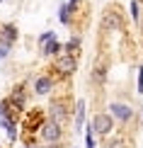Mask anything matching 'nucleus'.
Listing matches in <instances>:
<instances>
[{"instance_id":"nucleus-1","label":"nucleus","mask_w":143,"mask_h":148,"mask_svg":"<svg viewBox=\"0 0 143 148\" xmlns=\"http://www.w3.org/2000/svg\"><path fill=\"white\" fill-rule=\"evenodd\" d=\"M92 131L99 134V136H107V134L114 129V116L112 114H95V119L90 121Z\"/></svg>"},{"instance_id":"nucleus-2","label":"nucleus","mask_w":143,"mask_h":148,"mask_svg":"<svg viewBox=\"0 0 143 148\" xmlns=\"http://www.w3.org/2000/svg\"><path fill=\"white\" fill-rule=\"evenodd\" d=\"M78 68V61L75 56H70V53H61L58 58H56V71L61 73V75H73Z\"/></svg>"},{"instance_id":"nucleus-3","label":"nucleus","mask_w":143,"mask_h":148,"mask_svg":"<svg viewBox=\"0 0 143 148\" xmlns=\"http://www.w3.org/2000/svg\"><path fill=\"white\" fill-rule=\"evenodd\" d=\"M41 138L49 141V143H56V141L61 138V124H56V121L41 124Z\"/></svg>"},{"instance_id":"nucleus-4","label":"nucleus","mask_w":143,"mask_h":148,"mask_svg":"<svg viewBox=\"0 0 143 148\" xmlns=\"http://www.w3.org/2000/svg\"><path fill=\"white\" fill-rule=\"evenodd\" d=\"M15 41H17V27L0 24V46H12Z\"/></svg>"},{"instance_id":"nucleus-5","label":"nucleus","mask_w":143,"mask_h":148,"mask_svg":"<svg viewBox=\"0 0 143 148\" xmlns=\"http://www.w3.org/2000/svg\"><path fill=\"white\" fill-rule=\"evenodd\" d=\"M109 109H112V116H114V119H119V121H129V119L133 116V109L126 107V104H121V102H112Z\"/></svg>"},{"instance_id":"nucleus-6","label":"nucleus","mask_w":143,"mask_h":148,"mask_svg":"<svg viewBox=\"0 0 143 148\" xmlns=\"http://www.w3.org/2000/svg\"><path fill=\"white\" fill-rule=\"evenodd\" d=\"M49 114H51V121H56V124H61V126H63L66 119H68V112H66L63 102H53L51 107H49Z\"/></svg>"},{"instance_id":"nucleus-7","label":"nucleus","mask_w":143,"mask_h":148,"mask_svg":"<svg viewBox=\"0 0 143 148\" xmlns=\"http://www.w3.org/2000/svg\"><path fill=\"white\" fill-rule=\"evenodd\" d=\"M121 27V17L116 10H107L102 17V29H119Z\"/></svg>"},{"instance_id":"nucleus-8","label":"nucleus","mask_w":143,"mask_h":148,"mask_svg":"<svg viewBox=\"0 0 143 148\" xmlns=\"http://www.w3.org/2000/svg\"><path fill=\"white\" fill-rule=\"evenodd\" d=\"M53 88V80L49 78V75H39L34 80V90H36V95H49Z\"/></svg>"},{"instance_id":"nucleus-9","label":"nucleus","mask_w":143,"mask_h":148,"mask_svg":"<svg viewBox=\"0 0 143 148\" xmlns=\"http://www.w3.org/2000/svg\"><path fill=\"white\" fill-rule=\"evenodd\" d=\"M0 124H3L5 129H8V136H10V141H15V138H17L15 124H12V121H10V116H3V119H0Z\"/></svg>"},{"instance_id":"nucleus-10","label":"nucleus","mask_w":143,"mask_h":148,"mask_svg":"<svg viewBox=\"0 0 143 148\" xmlns=\"http://www.w3.org/2000/svg\"><path fill=\"white\" fill-rule=\"evenodd\" d=\"M61 49H63V46H61L56 39H51V41H49V44L44 46V53H46V56H56V53H58Z\"/></svg>"},{"instance_id":"nucleus-11","label":"nucleus","mask_w":143,"mask_h":148,"mask_svg":"<svg viewBox=\"0 0 143 148\" xmlns=\"http://www.w3.org/2000/svg\"><path fill=\"white\" fill-rule=\"evenodd\" d=\"M83 119H85V102L80 100L78 107H75V126H78V129L83 126Z\"/></svg>"},{"instance_id":"nucleus-12","label":"nucleus","mask_w":143,"mask_h":148,"mask_svg":"<svg viewBox=\"0 0 143 148\" xmlns=\"http://www.w3.org/2000/svg\"><path fill=\"white\" fill-rule=\"evenodd\" d=\"M78 46H80V39H78V36H73V39H70V41L66 44V53H70V56H75Z\"/></svg>"},{"instance_id":"nucleus-13","label":"nucleus","mask_w":143,"mask_h":148,"mask_svg":"<svg viewBox=\"0 0 143 148\" xmlns=\"http://www.w3.org/2000/svg\"><path fill=\"white\" fill-rule=\"evenodd\" d=\"M70 5H61V12H58V17H61V22L63 24H68V20H70Z\"/></svg>"},{"instance_id":"nucleus-14","label":"nucleus","mask_w":143,"mask_h":148,"mask_svg":"<svg viewBox=\"0 0 143 148\" xmlns=\"http://www.w3.org/2000/svg\"><path fill=\"white\" fill-rule=\"evenodd\" d=\"M51 39H53V32H44V34H41V39H39V44H41V46H46Z\"/></svg>"},{"instance_id":"nucleus-15","label":"nucleus","mask_w":143,"mask_h":148,"mask_svg":"<svg viewBox=\"0 0 143 148\" xmlns=\"http://www.w3.org/2000/svg\"><path fill=\"white\" fill-rule=\"evenodd\" d=\"M8 107H10V100H3V102H0V119L8 116Z\"/></svg>"},{"instance_id":"nucleus-16","label":"nucleus","mask_w":143,"mask_h":148,"mask_svg":"<svg viewBox=\"0 0 143 148\" xmlns=\"http://www.w3.org/2000/svg\"><path fill=\"white\" fill-rule=\"evenodd\" d=\"M131 17H133V20H138V3H136V0L131 3Z\"/></svg>"},{"instance_id":"nucleus-17","label":"nucleus","mask_w":143,"mask_h":148,"mask_svg":"<svg viewBox=\"0 0 143 148\" xmlns=\"http://www.w3.org/2000/svg\"><path fill=\"white\" fill-rule=\"evenodd\" d=\"M138 92H143V68H138Z\"/></svg>"},{"instance_id":"nucleus-18","label":"nucleus","mask_w":143,"mask_h":148,"mask_svg":"<svg viewBox=\"0 0 143 148\" xmlns=\"http://www.w3.org/2000/svg\"><path fill=\"white\" fill-rule=\"evenodd\" d=\"M8 49H10V46H0V58H5V56H8Z\"/></svg>"},{"instance_id":"nucleus-19","label":"nucleus","mask_w":143,"mask_h":148,"mask_svg":"<svg viewBox=\"0 0 143 148\" xmlns=\"http://www.w3.org/2000/svg\"><path fill=\"white\" fill-rule=\"evenodd\" d=\"M24 148H32V146H24Z\"/></svg>"},{"instance_id":"nucleus-20","label":"nucleus","mask_w":143,"mask_h":148,"mask_svg":"<svg viewBox=\"0 0 143 148\" xmlns=\"http://www.w3.org/2000/svg\"><path fill=\"white\" fill-rule=\"evenodd\" d=\"M141 3H143V0H141Z\"/></svg>"}]
</instances>
